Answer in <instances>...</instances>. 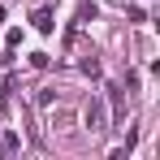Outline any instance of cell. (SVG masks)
Here are the masks:
<instances>
[{"label":"cell","instance_id":"6da1fadb","mask_svg":"<svg viewBox=\"0 0 160 160\" xmlns=\"http://www.w3.org/2000/svg\"><path fill=\"white\" fill-rule=\"evenodd\" d=\"M87 130L91 134L108 130V104L100 100V95H91V104H87Z\"/></svg>","mask_w":160,"mask_h":160},{"label":"cell","instance_id":"7a4b0ae2","mask_svg":"<svg viewBox=\"0 0 160 160\" xmlns=\"http://www.w3.org/2000/svg\"><path fill=\"white\" fill-rule=\"evenodd\" d=\"M30 22H35V30H39V35H48V30H52V9H39Z\"/></svg>","mask_w":160,"mask_h":160},{"label":"cell","instance_id":"3957f363","mask_svg":"<svg viewBox=\"0 0 160 160\" xmlns=\"http://www.w3.org/2000/svg\"><path fill=\"white\" fill-rule=\"evenodd\" d=\"M18 147H22V138H18L13 130H4V134H0V152H4V156H9V152H18Z\"/></svg>","mask_w":160,"mask_h":160},{"label":"cell","instance_id":"277c9868","mask_svg":"<svg viewBox=\"0 0 160 160\" xmlns=\"http://www.w3.org/2000/svg\"><path fill=\"white\" fill-rule=\"evenodd\" d=\"M52 100H56V91H52V87H43V91L35 95V104H39V108H48V104H52Z\"/></svg>","mask_w":160,"mask_h":160},{"label":"cell","instance_id":"5b68a950","mask_svg":"<svg viewBox=\"0 0 160 160\" xmlns=\"http://www.w3.org/2000/svg\"><path fill=\"white\" fill-rule=\"evenodd\" d=\"M82 74H91V78H95V74H100V61H95V56H87V61H82Z\"/></svg>","mask_w":160,"mask_h":160},{"label":"cell","instance_id":"8992f818","mask_svg":"<svg viewBox=\"0 0 160 160\" xmlns=\"http://www.w3.org/2000/svg\"><path fill=\"white\" fill-rule=\"evenodd\" d=\"M0 22H4V9H0Z\"/></svg>","mask_w":160,"mask_h":160}]
</instances>
